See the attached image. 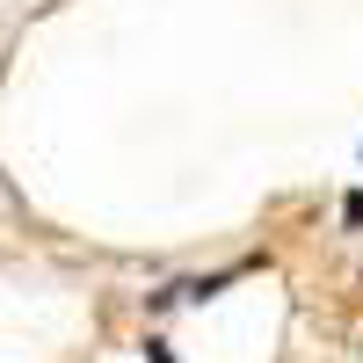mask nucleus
Segmentation results:
<instances>
[{
    "label": "nucleus",
    "mask_w": 363,
    "mask_h": 363,
    "mask_svg": "<svg viewBox=\"0 0 363 363\" xmlns=\"http://www.w3.org/2000/svg\"><path fill=\"white\" fill-rule=\"evenodd\" d=\"M145 356H153V363H174V356H167V342H145Z\"/></svg>",
    "instance_id": "1"
}]
</instances>
